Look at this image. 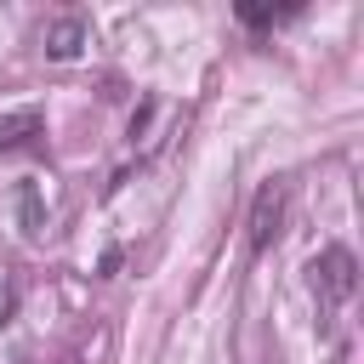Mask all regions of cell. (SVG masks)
Masks as SVG:
<instances>
[{
  "mask_svg": "<svg viewBox=\"0 0 364 364\" xmlns=\"http://www.w3.org/2000/svg\"><path fill=\"white\" fill-rule=\"evenodd\" d=\"M284 205H290V188H284V176H267L262 188H256V199H250V250L262 256V250H273V239L284 233Z\"/></svg>",
  "mask_w": 364,
  "mask_h": 364,
  "instance_id": "6da1fadb",
  "label": "cell"
},
{
  "mask_svg": "<svg viewBox=\"0 0 364 364\" xmlns=\"http://www.w3.org/2000/svg\"><path fill=\"white\" fill-rule=\"evenodd\" d=\"M307 273H313V290H318L324 307H341V301H353V290H358V262H353L347 245H330L324 256H313Z\"/></svg>",
  "mask_w": 364,
  "mask_h": 364,
  "instance_id": "7a4b0ae2",
  "label": "cell"
},
{
  "mask_svg": "<svg viewBox=\"0 0 364 364\" xmlns=\"http://www.w3.org/2000/svg\"><path fill=\"white\" fill-rule=\"evenodd\" d=\"M85 34H91V23L74 11V17H57V23H46V57H57V63H68L80 46H85Z\"/></svg>",
  "mask_w": 364,
  "mask_h": 364,
  "instance_id": "3957f363",
  "label": "cell"
},
{
  "mask_svg": "<svg viewBox=\"0 0 364 364\" xmlns=\"http://www.w3.org/2000/svg\"><path fill=\"white\" fill-rule=\"evenodd\" d=\"M40 136H46V119H40L34 108H23V114H6V119H0V154H11V148H46Z\"/></svg>",
  "mask_w": 364,
  "mask_h": 364,
  "instance_id": "277c9868",
  "label": "cell"
},
{
  "mask_svg": "<svg viewBox=\"0 0 364 364\" xmlns=\"http://www.w3.org/2000/svg\"><path fill=\"white\" fill-rule=\"evenodd\" d=\"M233 17H239L245 28H273V23L301 17V0H284V6H256V0H239V6H233Z\"/></svg>",
  "mask_w": 364,
  "mask_h": 364,
  "instance_id": "5b68a950",
  "label": "cell"
},
{
  "mask_svg": "<svg viewBox=\"0 0 364 364\" xmlns=\"http://www.w3.org/2000/svg\"><path fill=\"white\" fill-rule=\"evenodd\" d=\"M11 318H17V284L0 279V324H11Z\"/></svg>",
  "mask_w": 364,
  "mask_h": 364,
  "instance_id": "8992f818",
  "label": "cell"
}]
</instances>
